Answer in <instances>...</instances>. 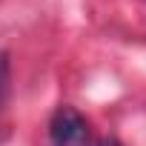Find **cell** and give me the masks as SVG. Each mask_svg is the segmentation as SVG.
<instances>
[{"label": "cell", "mask_w": 146, "mask_h": 146, "mask_svg": "<svg viewBox=\"0 0 146 146\" xmlns=\"http://www.w3.org/2000/svg\"><path fill=\"white\" fill-rule=\"evenodd\" d=\"M6 86H9V57L0 52V106H3V98H6Z\"/></svg>", "instance_id": "7a4b0ae2"}, {"label": "cell", "mask_w": 146, "mask_h": 146, "mask_svg": "<svg viewBox=\"0 0 146 146\" xmlns=\"http://www.w3.org/2000/svg\"><path fill=\"white\" fill-rule=\"evenodd\" d=\"M49 140L52 146H89L86 117L72 106H60L49 120Z\"/></svg>", "instance_id": "6da1fadb"}, {"label": "cell", "mask_w": 146, "mask_h": 146, "mask_svg": "<svg viewBox=\"0 0 146 146\" xmlns=\"http://www.w3.org/2000/svg\"><path fill=\"white\" fill-rule=\"evenodd\" d=\"M98 146H123V143H120V140H115V137H103Z\"/></svg>", "instance_id": "3957f363"}]
</instances>
